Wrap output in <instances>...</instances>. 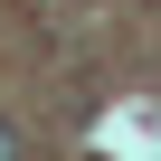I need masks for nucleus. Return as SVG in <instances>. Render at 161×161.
I'll return each instance as SVG.
<instances>
[{
	"label": "nucleus",
	"instance_id": "1",
	"mask_svg": "<svg viewBox=\"0 0 161 161\" xmlns=\"http://www.w3.org/2000/svg\"><path fill=\"white\" fill-rule=\"evenodd\" d=\"M0 161H29V142H19V133H10V123H0Z\"/></svg>",
	"mask_w": 161,
	"mask_h": 161
}]
</instances>
